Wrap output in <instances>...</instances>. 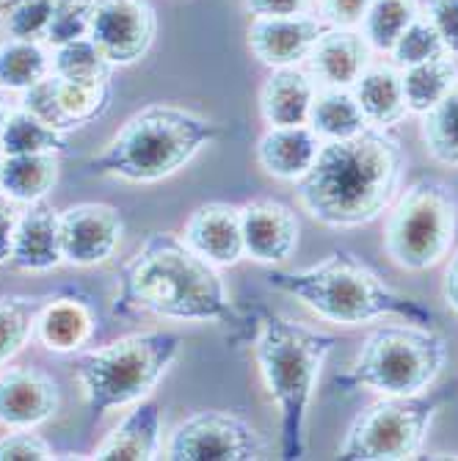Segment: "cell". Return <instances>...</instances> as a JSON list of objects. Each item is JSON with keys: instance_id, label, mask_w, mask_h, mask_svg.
<instances>
[{"instance_id": "cell-1", "label": "cell", "mask_w": 458, "mask_h": 461, "mask_svg": "<svg viewBox=\"0 0 458 461\" xmlns=\"http://www.w3.org/2000/svg\"><path fill=\"white\" fill-rule=\"evenodd\" d=\"M406 152L384 128L323 141L312 169L296 183L304 211L323 227L354 230L376 221L400 191Z\"/></svg>"}, {"instance_id": "cell-2", "label": "cell", "mask_w": 458, "mask_h": 461, "mask_svg": "<svg viewBox=\"0 0 458 461\" xmlns=\"http://www.w3.org/2000/svg\"><path fill=\"white\" fill-rule=\"evenodd\" d=\"M119 318H163L183 323L240 326L216 266L202 260L175 232H152L124 263L111 304Z\"/></svg>"}, {"instance_id": "cell-3", "label": "cell", "mask_w": 458, "mask_h": 461, "mask_svg": "<svg viewBox=\"0 0 458 461\" xmlns=\"http://www.w3.org/2000/svg\"><path fill=\"white\" fill-rule=\"evenodd\" d=\"M337 348L335 334L318 331L271 310H257L252 351L260 379L279 411L282 458H304L307 414L328 354Z\"/></svg>"}, {"instance_id": "cell-4", "label": "cell", "mask_w": 458, "mask_h": 461, "mask_svg": "<svg viewBox=\"0 0 458 461\" xmlns=\"http://www.w3.org/2000/svg\"><path fill=\"white\" fill-rule=\"evenodd\" d=\"M227 136V128L191 108L155 103L133 113L116 131L89 169L124 183L152 185L175 177L204 149Z\"/></svg>"}, {"instance_id": "cell-5", "label": "cell", "mask_w": 458, "mask_h": 461, "mask_svg": "<svg viewBox=\"0 0 458 461\" xmlns=\"http://www.w3.org/2000/svg\"><path fill=\"white\" fill-rule=\"evenodd\" d=\"M268 285L293 296L328 323L362 326L379 318H400L418 326L434 323V312L423 302L387 285L348 251H331L318 266L299 271L274 268L268 274Z\"/></svg>"}, {"instance_id": "cell-6", "label": "cell", "mask_w": 458, "mask_h": 461, "mask_svg": "<svg viewBox=\"0 0 458 461\" xmlns=\"http://www.w3.org/2000/svg\"><path fill=\"white\" fill-rule=\"evenodd\" d=\"M183 346V334L152 329L80 354L75 379L89 414L103 417L147 401L180 359Z\"/></svg>"}, {"instance_id": "cell-7", "label": "cell", "mask_w": 458, "mask_h": 461, "mask_svg": "<svg viewBox=\"0 0 458 461\" xmlns=\"http://www.w3.org/2000/svg\"><path fill=\"white\" fill-rule=\"evenodd\" d=\"M447 362V346L431 326L387 323L362 340L354 362L335 379L340 393L373 390L390 398L426 395Z\"/></svg>"}, {"instance_id": "cell-8", "label": "cell", "mask_w": 458, "mask_h": 461, "mask_svg": "<svg viewBox=\"0 0 458 461\" xmlns=\"http://www.w3.org/2000/svg\"><path fill=\"white\" fill-rule=\"evenodd\" d=\"M455 230V191L436 177L414 180L390 204L384 224V251L398 268L420 274L439 266L450 255Z\"/></svg>"}, {"instance_id": "cell-9", "label": "cell", "mask_w": 458, "mask_h": 461, "mask_svg": "<svg viewBox=\"0 0 458 461\" xmlns=\"http://www.w3.org/2000/svg\"><path fill=\"white\" fill-rule=\"evenodd\" d=\"M445 395L390 398L364 406L337 450L343 461H403L418 458Z\"/></svg>"}, {"instance_id": "cell-10", "label": "cell", "mask_w": 458, "mask_h": 461, "mask_svg": "<svg viewBox=\"0 0 458 461\" xmlns=\"http://www.w3.org/2000/svg\"><path fill=\"white\" fill-rule=\"evenodd\" d=\"M265 450L257 429L235 411L204 409L185 417L163 445L169 461H255Z\"/></svg>"}, {"instance_id": "cell-11", "label": "cell", "mask_w": 458, "mask_h": 461, "mask_svg": "<svg viewBox=\"0 0 458 461\" xmlns=\"http://www.w3.org/2000/svg\"><path fill=\"white\" fill-rule=\"evenodd\" d=\"M157 12L149 0H94L89 39L116 67L139 64L155 45Z\"/></svg>"}, {"instance_id": "cell-12", "label": "cell", "mask_w": 458, "mask_h": 461, "mask_svg": "<svg viewBox=\"0 0 458 461\" xmlns=\"http://www.w3.org/2000/svg\"><path fill=\"white\" fill-rule=\"evenodd\" d=\"M111 80H72L48 75L22 95V108L45 119L50 128L67 133L103 119L111 111Z\"/></svg>"}, {"instance_id": "cell-13", "label": "cell", "mask_w": 458, "mask_h": 461, "mask_svg": "<svg viewBox=\"0 0 458 461\" xmlns=\"http://www.w3.org/2000/svg\"><path fill=\"white\" fill-rule=\"evenodd\" d=\"M124 235L121 213L113 204L80 202L61 211V249L64 263L92 268L113 258Z\"/></svg>"}, {"instance_id": "cell-14", "label": "cell", "mask_w": 458, "mask_h": 461, "mask_svg": "<svg viewBox=\"0 0 458 461\" xmlns=\"http://www.w3.org/2000/svg\"><path fill=\"white\" fill-rule=\"evenodd\" d=\"M61 390L50 373L33 365L0 370V426L39 429L58 414Z\"/></svg>"}, {"instance_id": "cell-15", "label": "cell", "mask_w": 458, "mask_h": 461, "mask_svg": "<svg viewBox=\"0 0 458 461\" xmlns=\"http://www.w3.org/2000/svg\"><path fill=\"white\" fill-rule=\"evenodd\" d=\"M243 251L260 266H282L299 249V219L276 199H252L240 207Z\"/></svg>"}, {"instance_id": "cell-16", "label": "cell", "mask_w": 458, "mask_h": 461, "mask_svg": "<svg viewBox=\"0 0 458 461\" xmlns=\"http://www.w3.org/2000/svg\"><path fill=\"white\" fill-rule=\"evenodd\" d=\"M318 14H293V17H255L246 31L248 50L257 61L271 69L301 67L307 64L318 36L323 33Z\"/></svg>"}, {"instance_id": "cell-17", "label": "cell", "mask_w": 458, "mask_h": 461, "mask_svg": "<svg viewBox=\"0 0 458 461\" xmlns=\"http://www.w3.org/2000/svg\"><path fill=\"white\" fill-rule=\"evenodd\" d=\"M180 238L185 246L202 260L211 266L229 268L238 266L246 251H243V227H240V207L227 202H207L199 204L188 216Z\"/></svg>"}, {"instance_id": "cell-18", "label": "cell", "mask_w": 458, "mask_h": 461, "mask_svg": "<svg viewBox=\"0 0 458 461\" xmlns=\"http://www.w3.org/2000/svg\"><path fill=\"white\" fill-rule=\"evenodd\" d=\"M97 334V312L92 302L80 293H56L45 296L36 323L33 340L53 354H77L83 351Z\"/></svg>"}, {"instance_id": "cell-19", "label": "cell", "mask_w": 458, "mask_h": 461, "mask_svg": "<svg viewBox=\"0 0 458 461\" xmlns=\"http://www.w3.org/2000/svg\"><path fill=\"white\" fill-rule=\"evenodd\" d=\"M370 45L362 31L323 28L307 59V72L318 89H351L370 64Z\"/></svg>"}, {"instance_id": "cell-20", "label": "cell", "mask_w": 458, "mask_h": 461, "mask_svg": "<svg viewBox=\"0 0 458 461\" xmlns=\"http://www.w3.org/2000/svg\"><path fill=\"white\" fill-rule=\"evenodd\" d=\"M9 263L17 271H28V274L58 268L64 263L61 213L53 211V207L45 202L28 204V211H22L20 221H17Z\"/></svg>"}, {"instance_id": "cell-21", "label": "cell", "mask_w": 458, "mask_h": 461, "mask_svg": "<svg viewBox=\"0 0 458 461\" xmlns=\"http://www.w3.org/2000/svg\"><path fill=\"white\" fill-rule=\"evenodd\" d=\"M163 453V417L160 406L147 398L121 417L119 426L105 434V439L94 447V458L100 461H152Z\"/></svg>"}, {"instance_id": "cell-22", "label": "cell", "mask_w": 458, "mask_h": 461, "mask_svg": "<svg viewBox=\"0 0 458 461\" xmlns=\"http://www.w3.org/2000/svg\"><path fill=\"white\" fill-rule=\"evenodd\" d=\"M323 141L310 124H290V128H268L257 141L260 169L282 183H299L318 160Z\"/></svg>"}, {"instance_id": "cell-23", "label": "cell", "mask_w": 458, "mask_h": 461, "mask_svg": "<svg viewBox=\"0 0 458 461\" xmlns=\"http://www.w3.org/2000/svg\"><path fill=\"white\" fill-rule=\"evenodd\" d=\"M318 95L315 77L301 67L271 69L260 89V116L268 128L310 124V111Z\"/></svg>"}, {"instance_id": "cell-24", "label": "cell", "mask_w": 458, "mask_h": 461, "mask_svg": "<svg viewBox=\"0 0 458 461\" xmlns=\"http://www.w3.org/2000/svg\"><path fill=\"white\" fill-rule=\"evenodd\" d=\"M364 119L370 128H395L409 113L406 97H403V80L400 69L392 61L367 64V69L359 75V80L351 86Z\"/></svg>"}, {"instance_id": "cell-25", "label": "cell", "mask_w": 458, "mask_h": 461, "mask_svg": "<svg viewBox=\"0 0 458 461\" xmlns=\"http://www.w3.org/2000/svg\"><path fill=\"white\" fill-rule=\"evenodd\" d=\"M61 175L58 155H4L0 163V191L17 204L45 202Z\"/></svg>"}, {"instance_id": "cell-26", "label": "cell", "mask_w": 458, "mask_h": 461, "mask_svg": "<svg viewBox=\"0 0 458 461\" xmlns=\"http://www.w3.org/2000/svg\"><path fill=\"white\" fill-rule=\"evenodd\" d=\"M53 72V48L48 41L14 39L0 41V92L25 95Z\"/></svg>"}, {"instance_id": "cell-27", "label": "cell", "mask_w": 458, "mask_h": 461, "mask_svg": "<svg viewBox=\"0 0 458 461\" xmlns=\"http://www.w3.org/2000/svg\"><path fill=\"white\" fill-rule=\"evenodd\" d=\"M310 128L320 141H343L359 136L370 124L351 89H318L310 111Z\"/></svg>"}, {"instance_id": "cell-28", "label": "cell", "mask_w": 458, "mask_h": 461, "mask_svg": "<svg viewBox=\"0 0 458 461\" xmlns=\"http://www.w3.org/2000/svg\"><path fill=\"white\" fill-rule=\"evenodd\" d=\"M0 152L4 155H67L69 141L61 131L50 128L45 119H39L28 108L9 111L4 131H0Z\"/></svg>"}, {"instance_id": "cell-29", "label": "cell", "mask_w": 458, "mask_h": 461, "mask_svg": "<svg viewBox=\"0 0 458 461\" xmlns=\"http://www.w3.org/2000/svg\"><path fill=\"white\" fill-rule=\"evenodd\" d=\"M400 80L409 113L423 116L453 89V83L458 80V64L453 56H439L400 69Z\"/></svg>"}, {"instance_id": "cell-30", "label": "cell", "mask_w": 458, "mask_h": 461, "mask_svg": "<svg viewBox=\"0 0 458 461\" xmlns=\"http://www.w3.org/2000/svg\"><path fill=\"white\" fill-rule=\"evenodd\" d=\"M420 14H423L420 0H370L359 31L373 53L390 56L398 36Z\"/></svg>"}, {"instance_id": "cell-31", "label": "cell", "mask_w": 458, "mask_h": 461, "mask_svg": "<svg viewBox=\"0 0 458 461\" xmlns=\"http://www.w3.org/2000/svg\"><path fill=\"white\" fill-rule=\"evenodd\" d=\"M420 133L428 155L436 163L458 169V80L428 113H423Z\"/></svg>"}, {"instance_id": "cell-32", "label": "cell", "mask_w": 458, "mask_h": 461, "mask_svg": "<svg viewBox=\"0 0 458 461\" xmlns=\"http://www.w3.org/2000/svg\"><path fill=\"white\" fill-rule=\"evenodd\" d=\"M39 296H0V367L9 365L31 340L41 307Z\"/></svg>"}, {"instance_id": "cell-33", "label": "cell", "mask_w": 458, "mask_h": 461, "mask_svg": "<svg viewBox=\"0 0 458 461\" xmlns=\"http://www.w3.org/2000/svg\"><path fill=\"white\" fill-rule=\"evenodd\" d=\"M113 67L108 59L97 50V45L89 39H75L67 45L53 48V75L72 77V80H111Z\"/></svg>"}, {"instance_id": "cell-34", "label": "cell", "mask_w": 458, "mask_h": 461, "mask_svg": "<svg viewBox=\"0 0 458 461\" xmlns=\"http://www.w3.org/2000/svg\"><path fill=\"white\" fill-rule=\"evenodd\" d=\"M439 56H450L445 41L439 36V31L431 25V20L426 14L414 17L409 23V28L398 36V41L390 50V61L398 67V69H406V67H414V64H423V61H431V59H439Z\"/></svg>"}, {"instance_id": "cell-35", "label": "cell", "mask_w": 458, "mask_h": 461, "mask_svg": "<svg viewBox=\"0 0 458 461\" xmlns=\"http://www.w3.org/2000/svg\"><path fill=\"white\" fill-rule=\"evenodd\" d=\"M56 4L58 0H25V4L9 9L4 14L6 17V36L45 41L50 23H53Z\"/></svg>"}, {"instance_id": "cell-36", "label": "cell", "mask_w": 458, "mask_h": 461, "mask_svg": "<svg viewBox=\"0 0 458 461\" xmlns=\"http://www.w3.org/2000/svg\"><path fill=\"white\" fill-rule=\"evenodd\" d=\"M92 4L94 0H58L56 12H53V23L48 31V45L58 48L67 45V41L89 36V20H92Z\"/></svg>"}, {"instance_id": "cell-37", "label": "cell", "mask_w": 458, "mask_h": 461, "mask_svg": "<svg viewBox=\"0 0 458 461\" xmlns=\"http://www.w3.org/2000/svg\"><path fill=\"white\" fill-rule=\"evenodd\" d=\"M53 458L50 442L36 429H6L0 437V461H48Z\"/></svg>"}, {"instance_id": "cell-38", "label": "cell", "mask_w": 458, "mask_h": 461, "mask_svg": "<svg viewBox=\"0 0 458 461\" xmlns=\"http://www.w3.org/2000/svg\"><path fill=\"white\" fill-rule=\"evenodd\" d=\"M370 0H315V14L326 28L359 31Z\"/></svg>"}, {"instance_id": "cell-39", "label": "cell", "mask_w": 458, "mask_h": 461, "mask_svg": "<svg viewBox=\"0 0 458 461\" xmlns=\"http://www.w3.org/2000/svg\"><path fill=\"white\" fill-rule=\"evenodd\" d=\"M423 14L439 31L447 53L458 59V0H426Z\"/></svg>"}, {"instance_id": "cell-40", "label": "cell", "mask_w": 458, "mask_h": 461, "mask_svg": "<svg viewBox=\"0 0 458 461\" xmlns=\"http://www.w3.org/2000/svg\"><path fill=\"white\" fill-rule=\"evenodd\" d=\"M243 12L248 17H293L315 14V0H243Z\"/></svg>"}, {"instance_id": "cell-41", "label": "cell", "mask_w": 458, "mask_h": 461, "mask_svg": "<svg viewBox=\"0 0 458 461\" xmlns=\"http://www.w3.org/2000/svg\"><path fill=\"white\" fill-rule=\"evenodd\" d=\"M20 213L22 211L17 207V202L0 191V263H9L12 258V243H14Z\"/></svg>"}, {"instance_id": "cell-42", "label": "cell", "mask_w": 458, "mask_h": 461, "mask_svg": "<svg viewBox=\"0 0 458 461\" xmlns=\"http://www.w3.org/2000/svg\"><path fill=\"white\" fill-rule=\"evenodd\" d=\"M442 299H445L447 310H450L453 315H458V251L450 258V263H447V268H445Z\"/></svg>"}, {"instance_id": "cell-43", "label": "cell", "mask_w": 458, "mask_h": 461, "mask_svg": "<svg viewBox=\"0 0 458 461\" xmlns=\"http://www.w3.org/2000/svg\"><path fill=\"white\" fill-rule=\"evenodd\" d=\"M20 4H25V0H0V12H9V9H14V6H20Z\"/></svg>"}, {"instance_id": "cell-44", "label": "cell", "mask_w": 458, "mask_h": 461, "mask_svg": "<svg viewBox=\"0 0 458 461\" xmlns=\"http://www.w3.org/2000/svg\"><path fill=\"white\" fill-rule=\"evenodd\" d=\"M6 116H9V108H6V103L0 100V131H4V122H6Z\"/></svg>"}, {"instance_id": "cell-45", "label": "cell", "mask_w": 458, "mask_h": 461, "mask_svg": "<svg viewBox=\"0 0 458 461\" xmlns=\"http://www.w3.org/2000/svg\"><path fill=\"white\" fill-rule=\"evenodd\" d=\"M6 39V17H4V12H0V41Z\"/></svg>"}, {"instance_id": "cell-46", "label": "cell", "mask_w": 458, "mask_h": 461, "mask_svg": "<svg viewBox=\"0 0 458 461\" xmlns=\"http://www.w3.org/2000/svg\"><path fill=\"white\" fill-rule=\"evenodd\" d=\"M0 163H4V152H0Z\"/></svg>"}]
</instances>
